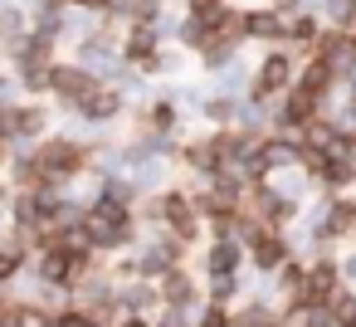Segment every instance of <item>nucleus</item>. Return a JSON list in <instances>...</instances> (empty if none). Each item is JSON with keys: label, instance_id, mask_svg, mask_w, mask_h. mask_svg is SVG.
<instances>
[{"label": "nucleus", "instance_id": "nucleus-1", "mask_svg": "<svg viewBox=\"0 0 356 327\" xmlns=\"http://www.w3.org/2000/svg\"><path fill=\"white\" fill-rule=\"evenodd\" d=\"M103 147H88L79 137H64V132H49L44 142H35V161H40V176H44V191H69L74 181H83L93 171V157Z\"/></svg>", "mask_w": 356, "mask_h": 327}, {"label": "nucleus", "instance_id": "nucleus-2", "mask_svg": "<svg viewBox=\"0 0 356 327\" xmlns=\"http://www.w3.org/2000/svg\"><path fill=\"white\" fill-rule=\"evenodd\" d=\"M293 83H298V59H293V49H268V54L259 59V69H254V83H249V93H244V103L268 108V103H278Z\"/></svg>", "mask_w": 356, "mask_h": 327}, {"label": "nucleus", "instance_id": "nucleus-3", "mask_svg": "<svg viewBox=\"0 0 356 327\" xmlns=\"http://www.w3.org/2000/svg\"><path fill=\"white\" fill-rule=\"evenodd\" d=\"M132 259H137V278L156 283V278H166L171 269L186 264V244H176V239L161 234V230H147V239L132 249Z\"/></svg>", "mask_w": 356, "mask_h": 327}, {"label": "nucleus", "instance_id": "nucleus-4", "mask_svg": "<svg viewBox=\"0 0 356 327\" xmlns=\"http://www.w3.org/2000/svg\"><path fill=\"white\" fill-rule=\"evenodd\" d=\"M103 83L88 74V69H79L74 59H59L54 69H49V98L54 103H64L69 113H79L83 103H88V93H98Z\"/></svg>", "mask_w": 356, "mask_h": 327}, {"label": "nucleus", "instance_id": "nucleus-5", "mask_svg": "<svg viewBox=\"0 0 356 327\" xmlns=\"http://www.w3.org/2000/svg\"><path fill=\"white\" fill-rule=\"evenodd\" d=\"M244 254H249V264H254L264 278H273V273L298 254V244H293L288 234H278V230H259V234L249 239V249H244Z\"/></svg>", "mask_w": 356, "mask_h": 327}, {"label": "nucleus", "instance_id": "nucleus-6", "mask_svg": "<svg viewBox=\"0 0 356 327\" xmlns=\"http://www.w3.org/2000/svg\"><path fill=\"white\" fill-rule=\"evenodd\" d=\"M156 298H161V308H176V312H195L200 303H205V288L195 283V273L181 264V269H171L166 278H156Z\"/></svg>", "mask_w": 356, "mask_h": 327}, {"label": "nucleus", "instance_id": "nucleus-7", "mask_svg": "<svg viewBox=\"0 0 356 327\" xmlns=\"http://www.w3.org/2000/svg\"><path fill=\"white\" fill-rule=\"evenodd\" d=\"M244 40L268 45V49H288V20L273 15L268 6H254V10H244Z\"/></svg>", "mask_w": 356, "mask_h": 327}, {"label": "nucleus", "instance_id": "nucleus-8", "mask_svg": "<svg viewBox=\"0 0 356 327\" xmlns=\"http://www.w3.org/2000/svg\"><path fill=\"white\" fill-rule=\"evenodd\" d=\"M127 113V93L122 88H113V83H103L98 93H88V103L74 113L79 122H93V127H103V122H118Z\"/></svg>", "mask_w": 356, "mask_h": 327}, {"label": "nucleus", "instance_id": "nucleus-9", "mask_svg": "<svg viewBox=\"0 0 356 327\" xmlns=\"http://www.w3.org/2000/svg\"><path fill=\"white\" fill-rule=\"evenodd\" d=\"M244 259H249V254H244L239 239H210L200 269H205V278H234V273L244 269Z\"/></svg>", "mask_w": 356, "mask_h": 327}, {"label": "nucleus", "instance_id": "nucleus-10", "mask_svg": "<svg viewBox=\"0 0 356 327\" xmlns=\"http://www.w3.org/2000/svg\"><path fill=\"white\" fill-rule=\"evenodd\" d=\"M118 308H122V312H137V317H152V312L161 308V298H156V283H147V278L118 283Z\"/></svg>", "mask_w": 356, "mask_h": 327}, {"label": "nucleus", "instance_id": "nucleus-11", "mask_svg": "<svg viewBox=\"0 0 356 327\" xmlns=\"http://www.w3.org/2000/svg\"><path fill=\"white\" fill-rule=\"evenodd\" d=\"M156 15H161V0H113L103 20L127 30V25H156Z\"/></svg>", "mask_w": 356, "mask_h": 327}, {"label": "nucleus", "instance_id": "nucleus-12", "mask_svg": "<svg viewBox=\"0 0 356 327\" xmlns=\"http://www.w3.org/2000/svg\"><path fill=\"white\" fill-rule=\"evenodd\" d=\"M322 15L317 10H298V15H288V49H312L317 40H322Z\"/></svg>", "mask_w": 356, "mask_h": 327}, {"label": "nucleus", "instance_id": "nucleus-13", "mask_svg": "<svg viewBox=\"0 0 356 327\" xmlns=\"http://www.w3.org/2000/svg\"><path fill=\"white\" fill-rule=\"evenodd\" d=\"M25 269H30V249L15 234H6V239H0V283H15Z\"/></svg>", "mask_w": 356, "mask_h": 327}, {"label": "nucleus", "instance_id": "nucleus-14", "mask_svg": "<svg viewBox=\"0 0 356 327\" xmlns=\"http://www.w3.org/2000/svg\"><path fill=\"white\" fill-rule=\"evenodd\" d=\"M229 10V0H186V20H195V25H205L210 30V40H215V25H220V15Z\"/></svg>", "mask_w": 356, "mask_h": 327}, {"label": "nucleus", "instance_id": "nucleus-15", "mask_svg": "<svg viewBox=\"0 0 356 327\" xmlns=\"http://www.w3.org/2000/svg\"><path fill=\"white\" fill-rule=\"evenodd\" d=\"M244 298V278L234 273V278H210L205 283V303H220V308H234Z\"/></svg>", "mask_w": 356, "mask_h": 327}, {"label": "nucleus", "instance_id": "nucleus-16", "mask_svg": "<svg viewBox=\"0 0 356 327\" xmlns=\"http://www.w3.org/2000/svg\"><path fill=\"white\" fill-rule=\"evenodd\" d=\"M191 327H234V308H220V303H200L191 312Z\"/></svg>", "mask_w": 356, "mask_h": 327}, {"label": "nucleus", "instance_id": "nucleus-17", "mask_svg": "<svg viewBox=\"0 0 356 327\" xmlns=\"http://www.w3.org/2000/svg\"><path fill=\"white\" fill-rule=\"evenodd\" d=\"M327 312H332V327H356V293L341 288V293L327 303Z\"/></svg>", "mask_w": 356, "mask_h": 327}, {"label": "nucleus", "instance_id": "nucleus-18", "mask_svg": "<svg viewBox=\"0 0 356 327\" xmlns=\"http://www.w3.org/2000/svg\"><path fill=\"white\" fill-rule=\"evenodd\" d=\"M229 64H239V49H234V45H210V49L200 54V69H210V74H225Z\"/></svg>", "mask_w": 356, "mask_h": 327}, {"label": "nucleus", "instance_id": "nucleus-19", "mask_svg": "<svg viewBox=\"0 0 356 327\" xmlns=\"http://www.w3.org/2000/svg\"><path fill=\"white\" fill-rule=\"evenodd\" d=\"M54 327H103V322H98L93 312H83L79 303H69L64 312H54Z\"/></svg>", "mask_w": 356, "mask_h": 327}, {"label": "nucleus", "instance_id": "nucleus-20", "mask_svg": "<svg viewBox=\"0 0 356 327\" xmlns=\"http://www.w3.org/2000/svg\"><path fill=\"white\" fill-rule=\"evenodd\" d=\"M108 6H113V0H64V10H88V15H108Z\"/></svg>", "mask_w": 356, "mask_h": 327}, {"label": "nucleus", "instance_id": "nucleus-21", "mask_svg": "<svg viewBox=\"0 0 356 327\" xmlns=\"http://www.w3.org/2000/svg\"><path fill=\"white\" fill-rule=\"evenodd\" d=\"M337 273H341V283H356V249L337 259Z\"/></svg>", "mask_w": 356, "mask_h": 327}, {"label": "nucleus", "instance_id": "nucleus-22", "mask_svg": "<svg viewBox=\"0 0 356 327\" xmlns=\"http://www.w3.org/2000/svg\"><path fill=\"white\" fill-rule=\"evenodd\" d=\"M268 10L288 20V15H298V10H307V6H302V0H268Z\"/></svg>", "mask_w": 356, "mask_h": 327}, {"label": "nucleus", "instance_id": "nucleus-23", "mask_svg": "<svg viewBox=\"0 0 356 327\" xmlns=\"http://www.w3.org/2000/svg\"><path fill=\"white\" fill-rule=\"evenodd\" d=\"M118 327H152V317H137V312H122Z\"/></svg>", "mask_w": 356, "mask_h": 327}, {"label": "nucleus", "instance_id": "nucleus-24", "mask_svg": "<svg viewBox=\"0 0 356 327\" xmlns=\"http://www.w3.org/2000/svg\"><path fill=\"white\" fill-rule=\"evenodd\" d=\"M0 103H10V74H0Z\"/></svg>", "mask_w": 356, "mask_h": 327}, {"label": "nucleus", "instance_id": "nucleus-25", "mask_svg": "<svg viewBox=\"0 0 356 327\" xmlns=\"http://www.w3.org/2000/svg\"><path fill=\"white\" fill-rule=\"evenodd\" d=\"M0 327H6V312H0Z\"/></svg>", "mask_w": 356, "mask_h": 327}]
</instances>
